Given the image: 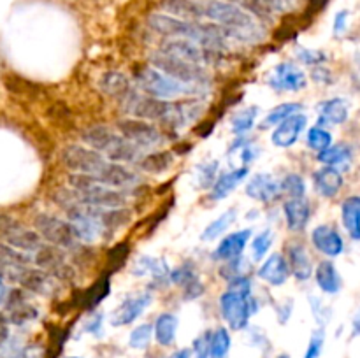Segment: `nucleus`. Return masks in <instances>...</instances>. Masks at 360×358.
I'll return each mask as SVG.
<instances>
[{
	"mask_svg": "<svg viewBox=\"0 0 360 358\" xmlns=\"http://www.w3.org/2000/svg\"><path fill=\"white\" fill-rule=\"evenodd\" d=\"M151 337H153V325L151 323H141L136 329L130 332L129 336V346L132 350H146L151 343Z\"/></svg>",
	"mask_w": 360,
	"mask_h": 358,
	"instance_id": "nucleus-40",
	"label": "nucleus"
},
{
	"mask_svg": "<svg viewBox=\"0 0 360 358\" xmlns=\"http://www.w3.org/2000/svg\"><path fill=\"white\" fill-rule=\"evenodd\" d=\"M210 339L211 332H204L202 336L197 337L192 344V357L193 358H210Z\"/></svg>",
	"mask_w": 360,
	"mask_h": 358,
	"instance_id": "nucleus-47",
	"label": "nucleus"
},
{
	"mask_svg": "<svg viewBox=\"0 0 360 358\" xmlns=\"http://www.w3.org/2000/svg\"><path fill=\"white\" fill-rule=\"evenodd\" d=\"M44 357V351L39 346H21L14 347L6 358H42Z\"/></svg>",
	"mask_w": 360,
	"mask_h": 358,
	"instance_id": "nucleus-48",
	"label": "nucleus"
},
{
	"mask_svg": "<svg viewBox=\"0 0 360 358\" xmlns=\"http://www.w3.org/2000/svg\"><path fill=\"white\" fill-rule=\"evenodd\" d=\"M151 65L155 69H158L160 72L167 74L169 77L176 81H181L185 84H192V86L202 88L207 84V70L206 67L197 65V63H190L186 60L178 58V56H172L169 53L164 51H155L150 56Z\"/></svg>",
	"mask_w": 360,
	"mask_h": 358,
	"instance_id": "nucleus-6",
	"label": "nucleus"
},
{
	"mask_svg": "<svg viewBox=\"0 0 360 358\" xmlns=\"http://www.w3.org/2000/svg\"><path fill=\"white\" fill-rule=\"evenodd\" d=\"M81 139L88 147L102 153L109 161H115V164H137L143 157L141 147L125 139L120 132H115L104 125L86 128L81 133Z\"/></svg>",
	"mask_w": 360,
	"mask_h": 358,
	"instance_id": "nucleus-4",
	"label": "nucleus"
},
{
	"mask_svg": "<svg viewBox=\"0 0 360 358\" xmlns=\"http://www.w3.org/2000/svg\"><path fill=\"white\" fill-rule=\"evenodd\" d=\"M7 241V244L11 248L18 249V251H37L42 246V237L34 230H27L23 227H18L16 230L9 232V234L4 235Z\"/></svg>",
	"mask_w": 360,
	"mask_h": 358,
	"instance_id": "nucleus-30",
	"label": "nucleus"
},
{
	"mask_svg": "<svg viewBox=\"0 0 360 358\" xmlns=\"http://www.w3.org/2000/svg\"><path fill=\"white\" fill-rule=\"evenodd\" d=\"M6 298H7V288H6V284H4L2 277H0V304H4V302H6Z\"/></svg>",
	"mask_w": 360,
	"mask_h": 358,
	"instance_id": "nucleus-54",
	"label": "nucleus"
},
{
	"mask_svg": "<svg viewBox=\"0 0 360 358\" xmlns=\"http://www.w3.org/2000/svg\"><path fill=\"white\" fill-rule=\"evenodd\" d=\"M280 190L283 195H287L288 199H302L306 197V181L302 175L295 174H287L283 178V181H280Z\"/></svg>",
	"mask_w": 360,
	"mask_h": 358,
	"instance_id": "nucleus-38",
	"label": "nucleus"
},
{
	"mask_svg": "<svg viewBox=\"0 0 360 358\" xmlns=\"http://www.w3.org/2000/svg\"><path fill=\"white\" fill-rule=\"evenodd\" d=\"M287 262L290 274L297 281H308L313 276V263L308 255V249L301 242H290L287 246Z\"/></svg>",
	"mask_w": 360,
	"mask_h": 358,
	"instance_id": "nucleus-24",
	"label": "nucleus"
},
{
	"mask_svg": "<svg viewBox=\"0 0 360 358\" xmlns=\"http://www.w3.org/2000/svg\"><path fill=\"white\" fill-rule=\"evenodd\" d=\"M178 326L179 319L174 312H162V314H158L157 321L153 325V336L158 346L171 347L176 343Z\"/></svg>",
	"mask_w": 360,
	"mask_h": 358,
	"instance_id": "nucleus-28",
	"label": "nucleus"
},
{
	"mask_svg": "<svg viewBox=\"0 0 360 358\" xmlns=\"http://www.w3.org/2000/svg\"><path fill=\"white\" fill-rule=\"evenodd\" d=\"M297 58L301 60V63L308 67H316L323 65L327 62V55L323 51H316V49H308V48H297Z\"/></svg>",
	"mask_w": 360,
	"mask_h": 358,
	"instance_id": "nucleus-45",
	"label": "nucleus"
},
{
	"mask_svg": "<svg viewBox=\"0 0 360 358\" xmlns=\"http://www.w3.org/2000/svg\"><path fill=\"white\" fill-rule=\"evenodd\" d=\"M238 220V209H227L225 213H221L220 216L214 221H211L206 228L200 234V241L210 242L218 239L220 235H224L229 230V227H232V223Z\"/></svg>",
	"mask_w": 360,
	"mask_h": 358,
	"instance_id": "nucleus-31",
	"label": "nucleus"
},
{
	"mask_svg": "<svg viewBox=\"0 0 360 358\" xmlns=\"http://www.w3.org/2000/svg\"><path fill=\"white\" fill-rule=\"evenodd\" d=\"M172 164V154L169 151H158V153H151L146 154V157H141V160L137 161L136 165H139L143 171L146 172H157L165 171V168L171 167Z\"/></svg>",
	"mask_w": 360,
	"mask_h": 358,
	"instance_id": "nucleus-36",
	"label": "nucleus"
},
{
	"mask_svg": "<svg viewBox=\"0 0 360 358\" xmlns=\"http://www.w3.org/2000/svg\"><path fill=\"white\" fill-rule=\"evenodd\" d=\"M323 346H326V326H319V329L313 330L302 358H320L322 357Z\"/></svg>",
	"mask_w": 360,
	"mask_h": 358,
	"instance_id": "nucleus-42",
	"label": "nucleus"
},
{
	"mask_svg": "<svg viewBox=\"0 0 360 358\" xmlns=\"http://www.w3.org/2000/svg\"><path fill=\"white\" fill-rule=\"evenodd\" d=\"M274 242V232L271 228H266V230L260 232L259 235H255L252 241V258L255 262H262L266 258V255L269 253L271 246Z\"/></svg>",
	"mask_w": 360,
	"mask_h": 358,
	"instance_id": "nucleus-39",
	"label": "nucleus"
},
{
	"mask_svg": "<svg viewBox=\"0 0 360 358\" xmlns=\"http://www.w3.org/2000/svg\"><path fill=\"white\" fill-rule=\"evenodd\" d=\"M304 109V105L301 102H285V104H280L278 107H274L269 114L264 118L262 121V128H271V126L280 125L281 121H285L287 118H290L292 114H297Z\"/></svg>",
	"mask_w": 360,
	"mask_h": 358,
	"instance_id": "nucleus-35",
	"label": "nucleus"
},
{
	"mask_svg": "<svg viewBox=\"0 0 360 358\" xmlns=\"http://www.w3.org/2000/svg\"><path fill=\"white\" fill-rule=\"evenodd\" d=\"M266 83L274 91H301L308 84V77L294 63L281 62L267 74Z\"/></svg>",
	"mask_w": 360,
	"mask_h": 358,
	"instance_id": "nucleus-11",
	"label": "nucleus"
},
{
	"mask_svg": "<svg viewBox=\"0 0 360 358\" xmlns=\"http://www.w3.org/2000/svg\"><path fill=\"white\" fill-rule=\"evenodd\" d=\"M197 21L207 20L218 25L229 39L241 42H259L264 39V28L252 13L231 0H195Z\"/></svg>",
	"mask_w": 360,
	"mask_h": 358,
	"instance_id": "nucleus-2",
	"label": "nucleus"
},
{
	"mask_svg": "<svg viewBox=\"0 0 360 358\" xmlns=\"http://www.w3.org/2000/svg\"><path fill=\"white\" fill-rule=\"evenodd\" d=\"M160 51L202 67L210 65L214 60V55H217V51H213V49H207L204 46L197 44V42L186 41V39H165Z\"/></svg>",
	"mask_w": 360,
	"mask_h": 358,
	"instance_id": "nucleus-12",
	"label": "nucleus"
},
{
	"mask_svg": "<svg viewBox=\"0 0 360 358\" xmlns=\"http://www.w3.org/2000/svg\"><path fill=\"white\" fill-rule=\"evenodd\" d=\"M101 88L112 97H127L130 93V81L120 72H105L101 77Z\"/></svg>",
	"mask_w": 360,
	"mask_h": 358,
	"instance_id": "nucleus-34",
	"label": "nucleus"
},
{
	"mask_svg": "<svg viewBox=\"0 0 360 358\" xmlns=\"http://www.w3.org/2000/svg\"><path fill=\"white\" fill-rule=\"evenodd\" d=\"M306 142L311 147L313 151H323L333 144V133L329 132L323 126H313V128L308 130V135H306Z\"/></svg>",
	"mask_w": 360,
	"mask_h": 358,
	"instance_id": "nucleus-41",
	"label": "nucleus"
},
{
	"mask_svg": "<svg viewBox=\"0 0 360 358\" xmlns=\"http://www.w3.org/2000/svg\"><path fill=\"white\" fill-rule=\"evenodd\" d=\"M360 336V311L359 314L354 318V337Z\"/></svg>",
	"mask_w": 360,
	"mask_h": 358,
	"instance_id": "nucleus-55",
	"label": "nucleus"
},
{
	"mask_svg": "<svg viewBox=\"0 0 360 358\" xmlns=\"http://www.w3.org/2000/svg\"><path fill=\"white\" fill-rule=\"evenodd\" d=\"M283 216L288 230L302 232L311 218V207L306 197L302 199H287L283 202Z\"/></svg>",
	"mask_w": 360,
	"mask_h": 358,
	"instance_id": "nucleus-23",
	"label": "nucleus"
},
{
	"mask_svg": "<svg viewBox=\"0 0 360 358\" xmlns=\"http://www.w3.org/2000/svg\"><path fill=\"white\" fill-rule=\"evenodd\" d=\"M315 272V281L319 284L320 290L327 295H336L340 293L341 288H343V279H341V274L338 270V267L334 265V262L330 260H323L316 265Z\"/></svg>",
	"mask_w": 360,
	"mask_h": 358,
	"instance_id": "nucleus-27",
	"label": "nucleus"
},
{
	"mask_svg": "<svg viewBox=\"0 0 360 358\" xmlns=\"http://www.w3.org/2000/svg\"><path fill=\"white\" fill-rule=\"evenodd\" d=\"M292 311H294V300H287V304L280 305V307H278V318H280V321L287 323Z\"/></svg>",
	"mask_w": 360,
	"mask_h": 358,
	"instance_id": "nucleus-52",
	"label": "nucleus"
},
{
	"mask_svg": "<svg viewBox=\"0 0 360 358\" xmlns=\"http://www.w3.org/2000/svg\"><path fill=\"white\" fill-rule=\"evenodd\" d=\"M311 77L316 81V83L333 84V74H330V70L327 69V67H323V65L313 67Z\"/></svg>",
	"mask_w": 360,
	"mask_h": 358,
	"instance_id": "nucleus-50",
	"label": "nucleus"
},
{
	"mask_svg": "<svg viewBox=\"0 0 360 358\" xmlns=\"http://www.w3.org/2000/svg\"><path fill=\"white\" fill-rule=\"evenodd\" d=\"M320 164L329 165V167H340V165H348L352 160V147L348 144H330L327 150L320 151L316 154Z\"/></svg>",
	"mask_w": 360,
	"mask_h": 358,
	"instance_id": "nucleus-32",
	"label": "nucleus"
},
{
	"mask_svg": "<svg viewBox=\"0 0 360 358\" xmlns=\"http://www.w3.org/2000/svg\"><path fill=\"white\" fill-rule=\"evenodd\" d=\"M34 223L37 234L44 237L51 246H56L60 249H72L76 246L77 239L69 221L53 216V214L41 213L35 216Z\"/></svg>",
	"mask_w": 360,
	"mask_h": 358,
	"instance_id": "nucleus-9",
	"label": "nucleus"
},
{
	"mask_svg": "<svg viewBox=\"0 0 360 358\" xmlns=\"http://www.w3.org/2000/svg\"><path fill=\"white\" fill-rule=\"evenodd\" d=\"M257 114H259V107L252 105V107H246L243 111L236 112V116L232 118V132L238 133V135H245L246 132L253 128L255 125Z\"/></svg>",
	"mask_w": 360,
	"mask_h": 358,
	"instance_id": "nucleus-37",
	"label": "nucleus"
},
{
	"mask_svg": "<svg viewBox=\"0 0 360 358\" xmlns=\"http://www.w3.org/2000/svg\"><path fill=\"white\" fill-rule=\"evenodd\" d=\"M167 358H192V351L188 347H183V350H178L176 353L169 354Z\"/></svg>",
	"mask_w": 360,
	"mask_h": 358,
	"instance_id": "nucleus-53",
	"label": "nucleus"
},
{
	"mask_svg": "<svg viewBox=\"0 0 360 358\" xmlns=\"http://www.w3.org/2000/svg\"><path fill=\"white\" fill-rule=\"evenodd\" d=\"M245 192L250 199L257 200V202L269 204L276 200L281 195L280 181L274 178L269 172H257L248 179L245 186Z\"/></svg>",
	"mask_w": 360,
	"mask_h": 358,
	"instance_id": "nucleus-14",
	"label": "nucleus"
},
{
	"mask_svg": "<svg viewBox=\"0 0 360 358\" xmlns=\"http://www.w3.org/2000/svg\"><path fill=\"white\" fill-rule=\"evenodd\" d=\"M67 183L70 186V190H67L69 197L81 206L116 209V207H125V204L129 202V195L125 190L111 188L91 175L70 174Z\"/></svg>",
	"mask_w": 360,
	"mask_h": 358,
	"instance_id": "nucleus-3",
	"label": "nucleus"
},
{
	"mask_svg": "<svg viewBox=\"0 0 360 358\" xmlns=\"http://www.w3.org/2000/svg\"><path fill=\"white\" fill-rule=\"evenodd\" d=\"M118 132L122 133L125 139L130 142L136 144L141 150H151V147L160 146L164 137H162L160 130L153 125L151 121L146 119H137V118H125L118 121Z\"/></svg>",
	"mask_w": 360,
	"mask_h": 358,
	"instance_id": "nucleus-10",
	"label": "nucleus"
},
{
	"mask_svg": "<svg viewBox=\"0 0 360 358\" xmlns=\"http://www.w3.org/2000/svg\"><path fill=\"white\" fill-rule=\"evenodd\" d=\"M127 111L130 116L146 121H167L176 107V102L162 100V98L150 97L144 93H129L127 95Z\"/></svg>",
	"mask_w": 360,
	"mask_h": 358,
	"instance_id": "nucleus-8",
	"label": "nucleus"
},
{
	"mask_svg": "<svg viewBox=\"0 0 360 358\" xmlns=\"http://www.w3.org/2000/svg\"><path fill=\"white\" fill-rule=\"evenodd\" d=\"M306 125H308V116L302 114V112L292 114L290 118H287L280 125L274 126L271 142L276 147H281V150L294 146L299 140V137H301V133L304 132Z\"/></svg>",
	"mask_w": 360,
	"mask_h": 358,
	"instance_id": "nucleus-15",
	"label": "nucleus"
},
{
	"mask_svg": "<svg viewBox=\"0 0 360 358\" xmlns=\"http://www.w3.org/2000/svg\"><path fill=\"white\" fill-rule=\"evenodd\" d=\"M83 330L94 337L104 336V314H102V312H97V314L91 316V318L86 321V325H84Z\"/></svg>",
	"mask_w": 360,
	"mask_h": 358,
	"instance_id": "nucleus-49",
	"label": "nucleus"
},
{
	"mask_svg": "<svg viewBox=\"0 0 360 358\" xmlns=\"http://www.w3.org/2000/svg\"><path fill=\"white\" fill-rule=\"evenodd\" d=\"M309 304H311V312L313 316H315L319 326H326L327 323L330 321V314H333V311H330V309L327 307L319 297H309Z\"/></svg>",
	"mask_w": 360,
	"mask_h": 358,
	"instance_id": "nucleus-46",
	"label": "nucleus"
},
{
	"mask_svg": "<svg viewBox=\"0 0 360 358\" xmlns=\"http://www.w3.org/2000/svg\"><path fill=\"white\" fill-rule=\"evenodd\" d=\"M319 126L343 125L350 116V105L345 98H327L319 104Z\"/></svg>",
	"mask_w": 360,
	"mask_h": 358,
	"instance_id": "nucleus-26",
	"label": "nucleus"
},
{
	"mask_svg": "<svg viewBox=\"0 0 360 358\" xmlns=\"http://www.w3.org/2000/svg\"><path fill=\"white\" fill-rule=\"evenodd\" d=\"M276 358H290V357H288V354L287 353H281V354H278V357Z\"/></svg>",
	"mask_w": 360,
	"mask_h": 358,
	"instance_id": "nucleus-56",
	"label": "nucleus"
},
{
	"mask_svg": "<svg viewBox=\"0 0 360 358\" xmlns=\"http://www.w3.org/2000/svg\"><path fill=\"white\" fill-rule=\"evenodd\" d=\"M16 281L28 291L34 293L49 295L56 288V279L49 272L42 269H30V267H21L14 269Z\"/></svg>",
	"mask_w": 360,
	"mask_h": 358,
	"instance_id": "nucleus-17",
	"label": "nucleus"
},
{
	"mask_svg": "<svg viewBox=\"0 0 360 358\" xmlns=\"http://www.w3.org/2000/svg\"><path fill=\"white\" fill-rule=\"evenodd\" d=\"M341 220L348 235L354 241H360V195H350L343 200Z\"/></svg>",
	"mask_w": 360,
	"mask_h": 358,
	"instance_id": "nucleus-29",
	"label": "nucleus"
},
{
	"mask_svg": "<svg viewBox=\"0 0 360 358\" xmlns=\"http://www.w3.org/2000/svg\"><path fill=\"white\" fill-rule=\"evenodd\" d=\"M169 281L176 286H179L183 290V298L186 300H193V298H199L204 293V284L199 279L197 272L193 270L192 265L188 263H183L178 269L171 270L169 274Z\"/></svg>",
	"mask_w": 360,
	"mask_h": 358,
	"instance_id": "nucleus-20",
	"label": "nucleus"
},
{
	"mask_svg": "<svg viewBox=\"0 0 360 358\" xmlns=\"http://www.w3.org/2000/svg\"><path fill=\"white\" fill-rule=\"evenodd\" d=\"M347 23H348V11H340L334 18V34L341 35L345 34L347 30Z\"/></svg>",
	"mask_w": 360,
	"mask_h": 358,
	"instance_id": "nucleus-51",
	"label": "nucleus"
},
{
	"mask_svg": "<svg viewBox=\"0 0 360 358\" xmlns=\"http://www.w3.org/2000/svg\"><path fill=\"white\" fill-rule=\"evenodd\" d=\"M250 175V168L246 165H241L238 168H232V171L221 172L217 179H214L213 186H211L210 199L218 202V200H224L241 185L243 181H246V178Z\"/></svg>",
	"mask_w": 360,
	"mask_h": 358,
	"instance_id": "nucleus-21",
	"label": "nucleus"
},
{
	"mask_svg": "<svg viewBox=\"0 0 360 358\" xmlns=\"http://www.w3.org/2000/svg\"><path fill=\"white\" fill-rule=\"evenodd\" d=\"M311 242L313 246H315L316 251L329 256V258H336V256L343 255L345 251L343 237H341V234L333 227V225L323 223L313 228Z\"/></svg>",
	"mask_w": 360,
	"mask_h": 358,
	"instance_id": "nucleus-16",
	"label": "nucleus"
},
{
	"mask_svg": "<svg viewBox=\"0 0 360 358\" xmlns=\"http://www.w3.org/2000/svg\"><path fill=\"white\" fill-rule=\"evenodd\" d=\"M313 183H315V190L319 195L326 197V199H334L341 192L345 181L340 168L323 165L313 174Z\"/></svg>",
	"mask_w": 360,
	"mask_h": 358,
	"instance_id": "nucleus-25",
	"label": "nucleus"
},
{
	"mask_svg": "<svg viewBox=\"0 0 360 358\" xmlns=\"http://www.w3.org/2000/svg\"><path fill=\"white\" fill-rule=\"evenodd\" d=\"M260 304L255 297H241L232 291L220 295V311L227 325L232 330H245L250 325V318L259 311Z\"/></svg>",
	"mask_w": 360,
	"mask_h": 358,
	"instance_id": "nucleus-7",
	"label": "nucleus"
},
{
	"mask_svg": "<svg viewBox=\"0 0 360 358\" xmlns=\"http://www.w3.org/2000/svg\"><path fill=\"white\" fill-rule=\"evenodd\" d=\"M253 230L252 228H243V230L232 232V234L225 235L220 242H218L217 249L213 251V258L218 262H227V260H234L238 256H243L246 244L252 239Z\"/></svg>",
	"mask_w": 360,
	"mask_h": 358,
	"instance_id": "nucleus-18",
	"label": "nucleus"
},
{
	"mask_svg": "<svg viewBox=\"0 0 360 358\" xmlns=\"http://www.w3.org/2000/svg\"><path fill=\"white\" fill-rule=\"evenodd\" d=\"M60 158H62V164L69 171H72V174L91 175L111 188L129 190L139 181V175L130 171L127 165L109 161L102 153L88 146H81V144L65 146Z\"/></svg>",
	"mask_w": 360,
	"mask_h": 358,
	"instance_id": "nucleus-1",
	"label": "nucleus"
},
{
	"mask_svg": "<svg viewBox=\"0 0 360 358\" xmlns=\"http://www.w3.org/2000/svg\"><path fill=\"white\" fill-rule=\"evenodd\" d=\"M218 161H207V164L197 165V181H199L200 188H207L213 186L214 179L218 178Z\"/></svg>",
	"mask_w": 360,
	"mask_h": 358,
	"instance_id": "nucleus-43",
	"label": "nucleus"
},
{
	"mask_svg": "<svg viewBox=\"0 0 360 358\" xmlns=\"http://www.w3.org/2000/svg\"><path fill=\"white\" fill-rule=\"evenodd\" d=\"M252 288L253 281L248 274H239V276L229 279V288L227 291H232V293H238L241 297H252Z\"/></svg>",
	"mask_w": 360,
	"mask_h": 358,
	"instance_id": "nucleus-44",
	"label": "nucleus"
},
{
	"mask_svg": "<svg viewBox=\"0 0 360 358\" xmlns=\"http://www.w3.org/2000/svg\"><path fill=\"white\" fill-rule=\"evenodd\" d=\"M130 272L137 277L151 276V279H153L155 283H167L169 274H171V267H169V263L165 262L164 258L143 255L136 260V263L132 265Z\"/></svg>",
	"mask_w": 360,
	"mask_h": 358,
	"instance_id": "nucleus-22",
	"label": "nucleus"
},
{
	"mask_svg": "<svg viewBox=\"0 0 360 358\" xmlns=\"http://www.w3.org/2000/svg\"><path fill=\"white\" fill-rule=\"evenodd\" d=\"M232 346V337L229 329L218 326L217 330L211 332L210 339V358H229Z\"/></svg>",
	"mask_w": 360,
	"mask_h": 358,
	"instance_id": "nucleus-33",
	"label": "nucleus"
},
{
	"mask_svg": "<svg viewBox=\"0 0 360 358\" xmlns=\"http://www.w3.org/2000/svg\"><path fill=\"white\" fill-rule=\"evenodd\" d=\"M262 262L264 263H260L259 270H257V276L260 279L266 281L271 286H281V284L287 283L288 277H290V269H288V262L285 255L273 253Z\"/></svg>",
	"mask_w": 360,
	"mask_h": 358,
	"instance_id": "nucleus-19",
	"label": "nucleus"
},
{
	"mask_svg": "<svg viewBox=\"0 0 360 358\" xmlns=\"http://www.w3.org/2000/svg\"><path fill=\"white\" fill-rule=\"evenodd\" d=\"M134 79H136L137 88L144 95L162 98V100H172V98L181 97V95H193L200 91V88L172 79L155 67H141Z\"/></svg>",
	"mask_w": 360,
	"mask_h": 358,
	"instance_id": "nucleus-5",
	"label": "nucleus"
},
{
	"mask_svg": "<svg viewBox=\"0 0 360 358\" xmlns=\"http://www.w3.org/2000/svg\"><path fill=\"white\" fill-rule=\"evenodd\" d=\"M151 300H153V297H151L150 291L130 295V297H127L118 307L112 309L111 314H109V325L112 326L130 325V323L136 321V319L146 311L148 305L151 304Z\"/></svg>",
	"mask_w": 360,
	"mask_h": 358,
	"instance_id": "nucleus-13",
	"label": "nucleus"
},
{
	"mask_svg": "<svg viewBox=\"0 0 360 358\" xmlns=\"http://www.w3.org/2000/svg\"><path fill=\"white\" fill-rule=\"evenodd\" d=\"M67 358H83V357H67Z\"/></svg>",
	"mask_w": 360,
	"mask_h": 358,
	"instance_id": "nucleus-57",
	"label": "nucleus"
}]
</instances>
